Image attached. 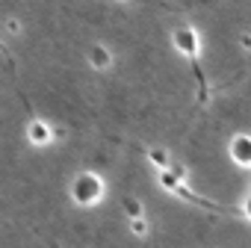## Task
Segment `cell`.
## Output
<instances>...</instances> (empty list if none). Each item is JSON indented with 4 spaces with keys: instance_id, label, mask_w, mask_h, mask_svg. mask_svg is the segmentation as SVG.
<instances>
[{
    "instance_id": "obj_1",
    "label": "cell",
    "mask_w": 251,
    "mask_h": 248,
    "mask_svg": "<svg viewBox=\"0 0 251 248\" xmlns=\"http://www.w3.org/2000/svg\"><path fill=\"white\" fill-rule=\"evenodd\" d=\"M68 192H71V201H74L77 207H95V204L106 195V183H103V177L95 174V172H77Z\"/></svg>"
},
{
    "instance_id": "obj_2",
    "label": "cell",
    "mask_w": 251,
    "mask_h": 248,
    "mask_svg": "<svg viewBox=\"0 0 251 248\" xmlns=\"http://www.w3.org/2000/svg\"><path fill=\"white\" fill-rule=\"evenodd\" d=\"M172 48H175L180 56L192 59V56L201 53V33H198L195 27H189V24H180V27L172 30Z\"/></svg>"
},
{
    "instance_id": "obj_3",
    "label": "cell",
    "mask_w": 251,
    "mask_h": 248,
    "mask_svg": "<svg viewBox=\"0 0 251 248\" xmlns=\"http://www.w3.org/2000/svg\"><path fill=\"white\" fill-rule=\"evenodd\" d=\"M227 157L233 160V166L251 169V136H248V133H236V136L227 142Z\"/></svg>"
},
{
    "instance_id": "obj_4",
    "label": "cell",
    "mask_w": 251,
    "mask_h": 248,
    "mask_svg": "<svg viewBox=\"0 0 251 248\" xmlns=\"http://www.w3.org/2000/svg\"><path fill=\"white\" fill-rule=\"evenodd\" d=\"M27 142L36 145V148L50 145V142H53V127H50L48 121H42V118H33V121L27 124Z\"/></svg>"
},
{
    "instance_id": "obj_5",
    "label": "cell",
    "mask_w": 251,
    "mask_h": 248,
    "mask_svg": "<svg viewBox=\"0 0 251 248\" xmlns=\"http://www.w3.org/2000/svg\"><path fill=\"white\" fill-rule=\"evenodd\" d=\"M89 65H92L95 71H109V68H112V53H109V48H106V45H92V48H89Z\"/></svg>"
},
{
    "instance_id": "obj_6",
    "label": "cell",
    "mask_w": 251,
    "mask_h": 248,
    "mask_svg": "<svg viewBox=\"0 0 251 248\" xmlns=\"http://www.w3.org/2000/svg\"><path fill=\"white\" fill-rule=\"evenodd\" d=\"M148 160H151V163H154V166H157L160 172L172 166V157H169V154H166L163 148H151V151H148Z\"/></svg>"
},
{
    "instance_id": "obj_7",
    "label": "cell",
    "mask_w": 251,
    "mask_h": 248,
    "mask_svg": "<svg viewBox=\"0 0 251 248\" xmlns=\"http://www.w3.org/2000/svg\"><path fill=\"white\" fill-rule=\"evenodd\" d=\"M148 230H151V224H148V219H145V216L130 219V233H133V236H148Z\"/></svg>"
},
{
    "instance_id": "obj_8",
    "label": "cell",
    "mask_w": 251,
    "mask_h": 248,
    "mask_svg": "<svg viewBox=\"0 0 251 248\" xmlns=\"http://www.w3.org/2000/svg\"><path fill=\"white\" fill-rule=\"evenodd\" d=\"M124 213H127L130 219H136V216H145V207L136 198H124Z\"/></svg>"
},
{
    "instance_id": "obj_9",
    "label": "cell",
    "mask_w": 251,
    "mask_h": 248,
    "mask_svg": "<svg viewBox=\"0 0 251 248\" xmlns=\"http://www.w3.org/2000/svg\"><path fill=\"white\" fill-rule=\"evenodd\" d=\"M239 42H242V48H245V50H251V36H248V33H242V36H239Z\"/></svg>"
},
{
    "instance_id": "obj_10",
    "label": "cell",
    "mask_w": 251,
    "mask_h": 248,
    "mask_svg": "<svg viewBox=\"0 0 251 248\" xmlns=\"http://www.w3.org/2000/svg\"><path fill=\"white\" fill-rule=\"evenodd\" d=\"M6 24H9V33H18V30H21V24H18L15 18H12V21H6Z\"/></svg>"
},
{
    "instance_id": "obj_11",
    "label": "cell",
    "mask_w": 251,
    "mask_h": 248,
    "mask_svg": "<svg viewBox=\"0 0 251 248\" xmlns=\"http://www.w3.org/2000/svg\"><path fill=\"white\" fill-rule=\"evenodd\" d=\"M245 216L251 219V195H248V201H245Z\"/></svg>"
}]
</instances>
